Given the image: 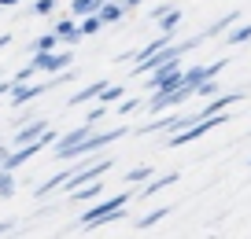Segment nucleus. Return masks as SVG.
Segmentation results:
<instances>
[{"mask_svg": "<svg viewBox=\"0 0 251 239\" xmlns=\"http://www.w3.org/2000/svg\"><path fill=\"white\" fill-rule=\"evenodd\" d=\"M118 206H126V195H115V199H107V202H100V206H93L85 217H81V224H85V228H93V224L100 221L107 210H118Z\"/></svg>", "mask_w": 251, "mask_h": 239, "instance_id": "obj_1", "label": "nucleus"}, {"mask_svg": "<svg viewBox=\"0 0 251 239\" xmlns=\"http://www.w3.org/2000/svg\"><path fill=\"white\" fill-rule=\"evenodd\" d=\"M41 129H45V122H37V125H26V129H19V144H30V140L37 136Z\"/></svg>", "mask_w": 251, "mask_h": 239, "instance_id": "obj_14", "label": "nucleus"}, {"mask_svg": "<svg viewBox=\"0 0 251 239\" xmlns=\"http://www.w3.org/2000/svg\"><path fill=\"white\" fill-rule=\"evenodd\" d=\"M118 19H122V8H118V4H103L100 8V22H118Z\"/></svg>", "mask_w": 251, "mask_h": 239, "instance_id": "obj_11", "label": "nucleus"}, {"mask_svg": "<svg viewBox=\"0 0 251 239\" xmlns=\"http://www.w3.org/2000/svg\"><path fill=\"white\" fill-rule=\"evenodd\" d=\"M63 180H67V177H52V180H48V184H41V188H37V199H45L48 192H55V188H59Z\"/></svg>", "mask_w": 251, "mask_h": 239, "instance_id": "obj_16", "label": "nucleus"}, {"mask_svg": "<svg viewBox=\"0 0 251 239\" xmlns=\"http://www.w3.org/2000/svg\"><path fill=\"white\" fill-rule=\"evenodd\" d=\"M100 92H103V81H96V85H89L85 92H78L71 103H85V100H93V96H100Z\"/></svg>", "mask_w": 251, "mask_h": 239, "instance_id": "obj_13", "label": "nucleus"}, {"mask_svg": "<svg viewBox=\"0 0 251 239\" xmlns=\"http://www.w3.org/2000/svg\"><path fill=\"white\" fill-rule=\"evenodd\" d=\"M166 214H170V210H166V206H159V210H151V214L148 217H141V221H137V228H151V224H155V221H163V217Z\"/></svg>", "mask_w": 251, "mask_h": 239, "instance_id": "obj_10", "label": "nucleus"}, {"mask_svg": "<svg viewBox=\"0 0 251 239\" xmlns=\"http://www.w3.org/2000/svg\"><path fill=\"white\" fill-rule=\"evenodd\" d=\"M240 22V11H229V15H222L218 22L211 26V30H207V37H211V33H222V30H229V26H236Z\"/></svg>", "mask_w": 251, "mask_h": 239, "instance_id": "obj_6", "label": "nucleus"}, {"mask_svg": "<svg viewBox=\"0 0 251 239\" xmlns=\"http://www.w3.org/2000/svg\"><path fill=\"white\" fill-rule=\"evenodd\" d=\"M11 44V37H8V33H4V37H0V48H8Z\"/></svg>", "mask_w": 251, "mask_h": 239, "instance_id": "obj_24", "label": "nucleus"}, {"mask_svg": "<svg viewBox=\"0 0 251 239\" xmlns=\"http://www.w3.org/2000/svg\"><path fill=\"white\" fill-rule=\"evenodd\" d=\"M248 166H251V162H248Z\"/></svg>", "mask_w": 251, "mask_h": 239, "instance_id": "obj_26", "label": "nucleus"}, {"mask_svg": "<svg viewBox=\"0 0 251 239\" xmlns=\"http://www.w3.org/2000/svg\"><path fill=\"white\" fill-rule=\"evenodd\" d=\"M174 180H177V173H166V177H155L148 188H144V192H137V195H155V192H163L166 184H174Z\"/></svg>", "mask_w": 251, "mask_h": 239, "instance_id": "obj_7", "label": "nucleus"}, {"mask_svg": "<svg viewBox=\"0 0 251 239\" xmlns=\"http://www.w3.org/2000/svg\"><path fill=\"white\" fill-rule=\"evenodd\" d=\"M37 147H41V144H26V147H23V151H15V154H8V158H4V162H0V166H4V170H8V173H11V170H15V166H19V162H26V158H30V154H33V151H37Z\"/></svg>", "mask_w": 251, "mask_h": 239, "instance_id": "obj_4", "label": "nucleus"}, {"mask_svg": "<svg viewBox=\"0 0 251 239\" xmlns=\"http://www.w3.org/2000/svg\"><path fill=\"white\" fill-rule=\"evenodd\" d=\"M0 195H11V173L8 170L0 173Z\"/></svg>", "mask_w": 251, "mask_h": 239, "instance_id": "obj_18", "label": "nucleus"}, {"mask_svg": "<svg viewBox=\"0 0 251 239\" xmlns=\"http://www.w3.org/2000/svg\"><path fill=\"white\" fill-rule=\"evenodd\" d=\"M226 41H229V44H248V41H251V22H248V26H240V30H233Z\"/></svg>", "mask_w": 251, "mask_h": 239, "instance_id": "obj_12", "label": "nucleus"}, {"mask_svg": "<svg viewBox=\"0 0 251 239\" xmlns=\"http://www.w3.org/2000/svg\"><path fill=\"white\" fill-rule=\"evenodd\" d=\"M129 4H141V0H129Z\"/></svg>", "mask_w": 251, "mask_h": 239, "instance_id": "obj_25", "label": "nucleus"}, {"mask_svg": "<svg viewBox=\"0 0 251 239\" xmlns=\"http://www.w3.org/2000/svg\"><path fill=\"white\" fill-rule=\"evenodd\" d=\"M71 63V55H52V52H41L37 59H33V70H63Z\"/></svg>", "mask_w": 251, "mask_h": 239, "instance_id": "obj_2", "label": "nucleus"}, {"mask_svg": "<svg viewBox=\"0 0 251 239\" xmlns=\"http://www.w3.org/2000/svg\"><path fill=\"white\" fill-rule=\"evenodd\" d=\"M148 177H151L148 166H141V170H129V180H148Z\"/></svg>", "mask_w": 251, "mask_h": 239, "instance_id": "obj_19", "label": "nucleus"}, {"mask_svg": "<svg viewBox=\"0 0 251 239\" xmlns=\"http://www.w3.org/2000/svg\"><path fill=\"white\" fill-rule=\"evenodd\" d=\"M103 103H111V100H118V96H122V88H107V85H103Z\"/></svg>", "mask_w": 251, "mask_h": 239, "instance_id": "obj_20", "label": "nucleus"}, {"mask_svg": "<svg viewBox=\"0 0 251 239\" xmlns=\"http://www.w3.org/2000/svg\"><path fill=\"white\" fill-rule=\"evenodd\" d=\"M107 166H111V162L89 166V170H81L78 177H67V180H71V188H81V184H89V180H96V177H100V173H107Z\"/></svg>", "mask_w": 251, "mask_h": 239, "instance_id": "obj_3", "label": "nucleus"}, {"mask_svg": "<svg viewBox=\"0 0 251 239\" xmlns=\"http://www.w3.org/2000/svg\"><path fill=\"white\" fill-rule=\"evenodd\" d=\"M11 228H15V221H4V224H0V236H4V232H11Z\"/></svg>", "mask_w": 251, "mask_h": 239, "instance_id": "obj_23", "label": "nucleus"}, {"mask_svg": "<svg viewBox=\"0 0 251 239\" xmlns=\"http://www.w3.org/2000/svg\"><path fill=\"white\" fill-rule=\"evenodd\" d=\"M55 44H59V33H45V37L33 41V52H52Z\"/></svg>", "mask_w": 251, "mask_h": 239, "instance_id": "obj_9", "label": "nucleus"}, {"mask_svg": "<svg viewBox=\"0 0 251 239\" xmlns=\"http://www.w3.org/2000/svg\"><path fill=\"white\" fill-rule=\"evenodd\" d=\"M41 92H45V85H26V88L15 85V96H11V103H15V107H23L26 100H33V96H41Z\"/></svg>", "mask_w": 251, "mask_h": 239, "instance_id": "obj_5", "label": "nucleus"}, {"mask_svg": "<svg viewBox=\"0 0 251 239\" xmlns=\"http://www.w3.org/2000/svg\"><path fill=\"white\" fill-rule=\"evenodd\" d=\"M100 8V0H74V15H89Z\"/></svg>", "mask_w": 251, "mask_h": 239, "instance_id": "obj_15", "label": "nucleus"}, {"mask_svg": "<svg viewBox=\"0 0 251 239\" xmlns=\"http://www.w3.org/2000/svg\"><path fill=\"white\" fill-rule=\"evenodd\" d=\"M181 22V11H174V8H166V11H159V26H163L166 33L174 30V26Z\"/></svg>", "mask_w": 251, "mask_h": 239, "instance_id": "obj_8", "label": "nucleus"}, {"mask_svg": "<svg viewBox=\"0 0 251 239\" xmlns=\"http://www.w3.org/2000/svg\"><path fill=\"white\" fill-rule=\"evenodd\" d=\"M33 11H37V15H52V11H55V0H37Z\"/></svg>", "mask_w": 251, "mask_h": 239, "instance_id": "obj_17", "label": "nucleus"}, {"mask_svg": "<svg viewBox=\"0 0 251 239\" xmlns=\"http://www.w3.org/2000/svg\"><path fill=\"white\" fill-rule=\"evenodd\" d=\"M55 33H59V37H74V22H59V30H55Z\"/></svg>", "mask_w": 251, "mask_h": 239, "instance_id": "obj_22", "label": "nucleus"}, {"mask_svg": "<svg viewBox=\"0 0 251 239\" xmlns=\"http://www.w3.org/2000/svg\"><path fill=\"white\" fill-rule=\"evenodd\" d=\"M100 15H96V19H85V26H81V30H85V33H96V30H100Z\"/></svg>", "mask_w": 251, "mask_h": 239, "instance_id": "obj_21", "label": "nucleus"}]
</instances>
